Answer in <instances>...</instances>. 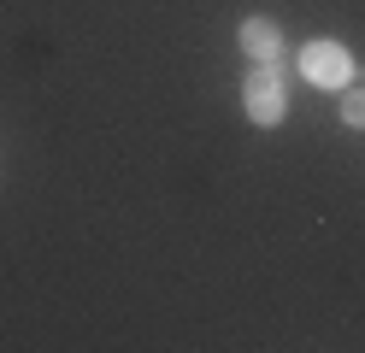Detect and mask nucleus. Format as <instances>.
I'll list each match as a JSON object with an SVG mask.
<instances>
[{"label": "nucleus", "mask_w": 365, "mask_h": 353, "mask_svg": "<svg viewBox=\"0 0 365 353\" xmlns=\"http://www.w3.org/2000/svg\"><path fill=\"white\" fill-rule=\"evenodd\" d=\"M242 106H247L254 124H283V112H289L283 71L277 65H254V71H247V83H242Z\"/></svg>", "instance_id": "f257e3e1"}, {"label": "nucleus", "mask_w": 365, "mask_h": 353, "mask_svg": "<svg viewBox=\"0 0 365 353\" xmlns=\"http://www.w3.org/2000/svg\"><path fill=\"white\" fill-rule=\"evenodd\" d=\"M301 77L312 88H348L354 83V59L341 41H307L301 47Z\"/></svg>", "instance_id": "f03ea898"}, {"label": "nucleus", "mask_w": 365, "mask_h": 353, "mask_svg": "<svg viewBox=\"0 0 365 353\" xmlns=\"http://www.w3.org/2000/svg\"><path fill=\"white\" fill-rule=\"evenodd\" d=\"M236 41H242V53L254 59V65H283V30L271 18H247Z\"/></svg>", "instance_id": "7ed1b4c3"}, {"label": "nucleus", "mask_w": 365, "mask_h": 353, "mask_svg": "<svg viewBox=\"0 0 365 353\" xmlns=\"http://www.w3.org/2000/svg\"><path fill=\"white\" fill-rule=\"evenodd\" d=\"M341 124L365 130V88H341Z\"/></svg>", "instance_id": "20e7f679"}]
</instances>
